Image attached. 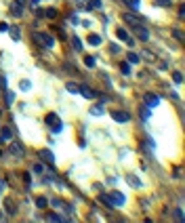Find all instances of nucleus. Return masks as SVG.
Listing matches in <instances>:
<instances>
[{"mask_svg":"<svg viewBox=\"0 0 185 223\" xmlns=\"http://www.w3.org/2000/svg\"><path fill=\"white\" fill-rule=\"evenodd\" d=\"M80 95L86 99H95V91H92L91 86H80Z\"/></svg>","mask_w":185,"mask_h":223,"instance_id":"f8f14e48","label":"nucleus"},{"mask_svg":"<svg viewBox=\"0 0 185 223\" xmlns=\"http://www.w3.org/2000/svg\"><path fill=\"white\" fill-rule=\"evenodd\" d=\"M84 63H86V65H88V68H95V57L86 55V57H84Z\"/></svg>","mask_w":185,"mask_h":223,"instance_id":"c85d7f7f","label":"nucleus"},{"mask_svg":"<svg viewBox=\"0 0 185 223\" xmlns=\"http://www.w3.org/2000/svg\"><path fill=\"white\" fill-rule=\"evenodd\" d=\"M23 152H25V150H23L21 143H11V154H13V156H23Z\"/></svg>","mask_w":185,"mask_h":223,"instance_id":"ddd939ff","label":"nucleus"},{"mask_svg":"<svg viewBox=\"0 0 185 223\" xmlns=\"http://www.w3.org/2000/svg\"><path fill=\"white\" fill-rule=\"evenodd\" d=\"M135 32H137V38H139V40H143V42H147V40H150V32L143 28V25H137Z\"/></svg>","mask_w":185,"mask_h":223,"instance_id":"6e6552de","label":"nucleus"},{"mask_svg":"<svg viewBox=\"0 0 185 223\" xmlns=\"http://www.w3.org/2000/svg\"><path fill=\"white\" fill-rule=\"evenodd\" d=\"M116 36H118L120 40H124V42H126V44H130V46L135 44V42H133V38L128 36V32H126V30H116Z\"/></svg>","mask_w":185,"mask_h":223,"instance_id":"1a4fd4ad","label":"nucleus"},{"mask_svg":"<svg viewBox=\"0 0 185 223\" xmlns=\"http://www.w3.org/2000/svg\"><path fill=\"white\" fill-rule=\"evenodd\" d=\"M8 28H11L8 23H0V34H4V32H8Z\"/></svg>","mask_w":185,"mask_h":223,"instance_id":"f704fd0d","label":"nucleus"},{"mask_svg":"<svg viewBox=\"0 0 185 223\" xmlns=\"http://www.w3.org/2000/svg\"><path fill=\"white\" fill-rule=\"evenodd\" d=\"M112 118H114L116 122H128V120H130V114H128V112H112Z\"/></svg>","mask_w":185,"mask_h":223,"instance_id":"423d86ee","label":"nucleus"},{"mask_svg":"<svg viewBox=\"0 0 185 223\" xmlns=\"http://www.w3.org/2000/svg\"><path fill=\"white\" fill-rule=\"evenodd\" d=\"M95 8H101V0H91V4L86 7V11H95Z\"/></svg>","mask_w":185,"mask_h":223,"instance_id":"4be33fe9","label":"nucleus"},{"mask_svg":"<svg viewBox=\"0 0 185 223\" xmlns=\"http://www.w3.org/2000/svg\"><path fill=\"white\" fill-rule=\"evenodd\" d=\"M120 68H122V72H124V74H130V65H128V63H122Z\"/></svg>","mask_w":185,"mask_h":223,"instance_id":"c9c22d12","label":"nucleus"},{"mask_svg":"<svg viewBox=\"0 0 185 223\" xmlns=\"http://www.w3.org/2000/svg\"><path fill=\"white\" fill-rule=\"evenodd\" d=\"M128 183H130V185H133V188H141V181H139V179H135V177H133V175H130V177H128Z\"/></svg>","mask_w":185,"mask_h":223,"instance_id":"bb28decb","label":"nucleus"},{"mask_svg":"<svg viewBox=\"0 0 185 223\" xmlns=\"http://www.w3.org/2000/svg\"><path fill=\"white\" fill-rule=\"evenodd\" d=\"M23 181H25V185H32V177L28 173H23Z\"/></svg>","mask_w":185,"mask_h":223,"instance_id":"e433bc0d","label":"nucleus"},{"mask_svg":"<svg viewBox=\"0 0 185 223\" xmlns=\"http://www.w3.org/2000/svg\"><path fill=\"white\" fill-rule=\"evenodd\" d=\"M38 2H40V0H32V4H34V7H36V4H38Z\"/></svg>","mask_w":185,"mask_h":223,"instance_id":"ea45409f","label":"nucleus"},{"mask_svg":"<svg viewBox=\"0 0 185 223\" xmlns=\"http://www.w3.org/2000/svg\"><path fill=\"white\" fill-rule=\"evenodd\" d=\"M122 19L126 21L128 25H133V28L141 25V19H139V17H135V15H128V13H124V15H122Z\"/></svg>","mask_w":185,"mask_h":223,"instance_id":"0eeeda50","label":"nucleus"},{"mask_svg":"<svg viewBox=\"0 0 185 223\" xmlns=\"http://www.w3.org/2000/svg\"><path fill=\"white\" fill-rule=\"evenodd\" d=\"M46 219H49V221H61V219H63V217H59L57 213H50V215L46 217Z\"/></svg>","mask_w":185,"mask_h":223,"instance_id":"c756f323","label":"nucleus"},{"mask_svg":"<svg viewBox=\"0 0 185 223\" xmlns=\"http://www.w3.org/2000/svg\"><path fill=\"white\" fill-rule=\"evenodd\" d=\"M11 13H13L15 17H21V15H23V4H19V2H15L13 7H11Z\"/></svg>","mask_w":185,"mask_h":223,"instance_id":"4468645a","label":"nucleus"},{"mask_svg":"<svg viewBox=\"0 0 185 223\" xmlns=\"http://www.w3.org/2000/svg\"><path fill=\"white\" fill-rule=\"evenodd\" d=\"M141 116H143V118H150V107H143V112H141Z\"/></svg>","mask_w":185,"mask_h":223,"instance_id":"4c0bfd02","label":"nucleus"},{"mask_svg":"<svg viewBox=\"0 0 185 223\" xmlns=\"http://www.w3.org/2000/svg\"><path fill=\"white\" fill-rule=\"evenodd\" d=\"M11 139H13V131L4 126V128H2V133H0V143H4V141H11Z\"/></svg>","mask_w":185,"mask_h":223,"instance_id":"9b49d317","label":"nucleus"},{"mask_svg":"<svg viewBox=\"0 0 185 223\" xmlns=\"http://www.w3.org/2000/svg\"><path fill=\"white\" fill-rule=\"evenodd\" d=\"M4 209H7L8 215H17V206H15V200H11V198H7V200H4Z\"/></svg>","mask_w":185,"mask_h":223,"instance_id":"9d476101","label":"nucleus"},{"mask_svg":"<svg viewBox=\"0 0 185 223\" xmlns=\"http://www.w3.org/2000/svg\"><path fill=\"white\" fill-rule=\"evenodd\" d=\"M172 36H175L179 42H183V40H185V36H183V32H181V30H172Z\"/></svg>","mask_w":185,"mask_h":223,"instance_id":"393cba45","label":"nucleus"},{"mask_svg":"<svg viewBox=\"0 0 185 223\" xmlns=\"http://www.w3.org/2000/svg\"><path fill=\"white\" fill-rule=\"evenodd\" d=\"M172 80H175L177 84H181L183 82V74H181V72H175V74H172Z\"/></svg>","mask_w":185,"mask_h":223,"instance_id":"cd10ccee","label":"nucleus"},{"mask_svg":"<svg viewBox=\"0 0 185 223\" xmlns=\"http://www.w3.org/2000/svg\"><path fill=\"white\" fill-rule=\"evenodd\" d=\"M13 99H15V95H13L11 91H7V103H8V105L13 103Z\"/></svg>","mask_w":185,"mask_h":223,"instance_id":"72a5a7b5","label":"nucleus"},{"mask_svg":"<svg viewBox=\"0 0 185 223\" xmlns=\"http://www.w3.org/2000/svg\"><path fill=\"white\" fill-rule=\"evenodd\" d=\"M44 17H49V19H55V17H57V8H46V11H44Z\"/></svg>","mask_w":185,"mask_h":223,"instance_id":"aec40b11","label":"nucleus"},{"mask_svg":"<svg viewBox=\"0 0 185 223\" xmlns=\"http://www.w3.org/2000/svg\"><path fill=\"white\" fill-rule=\"evenodd\" d=\"M34 42L42 44L44 49H53V46H55V38L49 36V34H44V32H34Z\"/></svg>","mask_w":185,"mask_h":223,"instance_id":"f257e3e1","label":"nucleus"},{"mask_svg":"<svg viewBox=\"0 0 185 223\" xmlns=\"http://www.w3.org/2000/svg\"><path fill=\"white\" fill-rule=\"evenodd\" d=\"M88 44H92V46H99V44H101V36L91 34V36H88Z\"/></svg>","mask_w":185,"mask_h":223,"instance_id":"2eb2a0df","label":"nucleus"},{"mask_svg":"<svg viewBox=\"0 0 185 223\" xmlns=\"http://www.w3.org/2000/svg\"><path fill=\"white\" fill-rule=\"evenodd\" d=\"M34 173L40 175V173H42V166H40V164H34Z\"/></svg>","mask_w":185,"mask_h":223,"instance_id":"58836bf2","label":"nucleus"},{"mask_svg":"<svg viewBox=\"0 0 185 223\" xmlns=\"http://www.w3.org/2000/svg\"><path fill=\"white\" fill-rule=\"evenodd\" d=\"M91 114H92V116H101V114H103V107H101V105H92Z\"/></svg>","mask_w":185,"mask_h":223,"instance_id":"5701e85b","label":"nucleus"},{"mask_svg":"<svg viewBox=\"0 0 185 223\" xmlns=\"http://www.w3.org/2000/svg\"><path fill=\"white\" fill-rule=\"evenodd\" d=\"M46 124H49L55 133H59L61 128H63V124L59 122V116H57V114H49V116H46Z\"/></svg>","mask_w":185,"mask_h":223,"instance_id":"f03ea898","label":"nucleus"},{"mask_svg":"<svg viewBox=\"0 0 185 223\" xmlns=\"http://www.w3.org/2000/svg\"><path fill=\"white\" fill-rule=\"evenodd\" d=\"M122 2H124L126 7H130L133 11H137V8L141 7V2H139V0H122Z\"/></svg>","mask_w":185,"mask_h":223,"instance_id":"a211bd4d","label":"nucleus"},{"mask_svg":"<svg viewBox=\"0 0 185 223\" xmlns=\"http://www.w3.org/2000/svg\"><path fill=\"white\" fill-rule=\"evenodd\" d=\"M65 89H67V93H80V84H76V82H67V84H65Z\"/></svg>","mask_w":185,"mask_h":223,"instance_id":"f3484780","label":"nucleus"},{"mask_svg":"<svg viewBox=\"0 0 185 223\" xmlns=\"http://www.w3.org/2000/svg\"><path fill=\"white\" fill-rule=\"evenodd\" d=\"M145 103H147V107H150V110H154V107H158V105H160V97H158V95H154V93H145Z\"/></svg>","mask_w":185,"mask_h":223,"instance_id":"39448f33","label":"nucleus"},{"mask_svg":"<svg viewBox=\"0 0 185 223\" xmlns=\"http://www.w3.org/2000/svg\"><path fill=\"white\" fill-rule=\"evenodd\" d=\"M36 206H38V209H46V206H49V200H46V198H36Z\"/></svg>","mask_w":185,"mask_h":223,"instance_id":"6ab92c4d","label":"nucleus"},{"mask_svg":"<svg viewBox=\"0 0 185 223\" xmlns=\"http://www.w3.org/2000/svg\"><path fill=\"white\" fill-rule=\"evenodd\" d=\"M21 89H23V91H29V89H32V82H29V80H23V82H21Z\"/></svg>","mask_w":185,"mask_h":223,"instance_id":"2f4dec72","label":"nucleus"},{"mask_svg":"<svg viewBox=\"0 0 185 223\" xmlns=\"http://www.w3.org/2000/svg\"><path fill=\"white\" fill-rule=\"evenodd\" d=\"M156 2V7H171L172 0H154Z\"/></svg>","mask_w":185,"mask_h":223,"instance_id":"a878e982","label":"nucleus"},{"mask_svg":"<svg viewBox=\"0 0 185 223\" xmlns=\"http://www.w3.org/2000/svg\"><path fill=\"white\" fill-rule=\"evenodd\" d=\"M38 158L42 162H46V164H55V154L50 152V150H40V152H38Z\"/></svg>","mask_w":185,"mask_h":223,"instance_id":"20e7f679","label":"nucleus"},{"mask_svg":"<svg viewBox=\"0 0 185 223\" xmlns=\"http://www.w3.org/2000/svg\"><path fill=\"white\" fill-rule=\"evenodd\" d=\"M71 46H74V51H82V42H80V38H71Z\"/></svg>","mask_w":185,"mask_h":223,"instance_id":"412c9836","label":"nucleus"},{"mask_svg":"<svg viewBox=\"0 0 185 223\" xmlns=\"http://www.w3.org/2000/svg\"><path fill=\"white\" fill-rule=\"evenodd\" d=\"M175 219H177V221H183V210H181V209L175 210Z\"/></svg>","mask_w":185,"mask_h":223,"instance_id":"7c9ffc66","label":"nucleus"},{"mask_svg":"<svg viewBox=\"0 0 185 223\" xmlns=\"http://www.w3.org/2000/svg\"><path fill=\"white\" fill-rule=\"evenodd\" d=\"M8 32H11V36H13V40H19V38H21V32H19L17 28H8Z\"/></svg>","mask_w":185,"mask_h":223,"instance_id":"b1692460","label":"nucleus"},{"mask_svg":"<svg viewBox=\"0 0 185 223\" xmlns=\"http://www.w3.org/2000/svg\"><path fill=\"white\" fill-rule=\"evenodd\" d=\"M107 198H109L112 206H122V204L126 202V198H124L120 192H112V194H107Z\"/></svg>","mask_w":185,"mask_h":223,"instance_id":"7ed1b4c3","label":"nucleus"},{"mask_svg":"<svg viewBox=\"0 0 185 223\" xmlns=\"http://www.w3.org/2000/svg\"><path fill=\"white\" fill-rule=\"evenodd\" d=\"M2 188H4V181H2V179H0V189H2Z\"/></svg>","mask_w":185,"mask_h":223,"instance_id":"a19ab883","label":"nucleus"},{"mask_svg":"<svg viewBox=\"0 0 185 223\" xmlns=\"http://www.w3.org/2000/svg\"><path fill=\"white\" fill-rule=\"evenodd\" d=\"M0 89H7V76L0 74Z\"/></svg>","mask_w":185,"mask_h":223,"instance_id":"473e14b6","label":"nucleus"},{"mask_svg":"<svg viewBox=\"0 0 185 223\" xmlns=\"http://www.w3.org/2000/svg\"><path fill=\"white\" fill-rule=\"evenodd\" d=\"M15 2H19V4H23V2H25V0H15Z\"/></svg>","mask_w":185,"mask_h":223,"instance_id":"79ce46f5","label":"nucleus"},{"mask_svg":"<svg viewBox=\"0 0 185 223\" xmlns=\"http://www.w3.org/2000/svg\"><path fill=\"white\" fill-rule=\"evenodd\" d=\"M126 59H128V63H139L141 61V55H139V53H128Z\"/></svg>","mask_w":185,"mask_h":223,"instance_id":"dca6fc26","label":"nucleus"}]
</instances>
